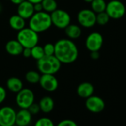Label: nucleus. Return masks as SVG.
<instances>
[{
    "mask_svg": "<svg viewBox=\"0 0 126 126\" xmlns=\"http://www.w3.org/2000/svg\"><path fill=\"white\" fill-rule=\"evenodd\" d=\"M54 56L62 64H71L77 59L79 50L71 39H61L54 44Z\"/></svg>",
    "mask_w": 126,
    "mask_h": 126,
    "instance_id": "1",
    "label": "nucleus"
},
{
    "mask_svg": "<svg viewBox=\"0 0 126 126\" xmlns=\"http://www.w3.org/2000/svg\"><path fill=\"white\" fill-rule=\"evenodd\" d=\"M51 25L52 22L50 15L47 12H35L30 18L29 28L38 33L47 31Z\"/></svg>",
    "mask_w": 126,
    "mask_h": 126,
    "instance_id": "2",
    "label": "nucleus"
},
{
    "mask_svg": "<svg viewBox=\"0 0 126 126\" xmlns=\"http://www.w3.org/2000/svg\"><path fill=\"white\" fill-rule=\"evenodd\" d=\"M38 71L42 74H55L61 68L62 63L54 56H44L37 60Z\"/></svg>",
    "mask_w": 126,
    "mask_h": 126,
    "instance_id": "3",
    "label": "nucleus"
},
{
    "mask_svg": "<svg viewBox=\"0 0 126 126\" xmlns=\"http://www.w3.org/2000/svg\"><path fill=\"white\" fill-rule=\"evenodd\" d=\"M23 47L31 48L33 46L38 45L39 36L38 33L35 32L30 28H24L18 31L16 39Z\"/></svg>",
    "mask_w": 126,
    "mask_h": 126,
    "instance_id": "4",
    "label": "nucleus"
},
{
    "mask_svg": "<svg viewBox=\"0 0 126 126\" xmlns=\"http://www.w3.org/2000/svg\"><path fill=\"white\" fill-rule=\"evenodd\" d=\"M52 25L59 29H65L68 25L71 24V16L70 14L62 9H56L50 14Z\"/></svg>",
    "mask_w": 126,
    "mask_h": 126,
    "instance_id": "5",
    "label": "nucleus"
},
{
    "mask_svg": "<svg viewBox=\"0 0 126 126\" xmlns=\"http://www.w3.org/2000/svg\"><path fill=\"white\" fill-rule=\"evenodd\" d=\"M34 102V94L29 88H22L16 93V103L20 108L28 109Z\"/></svg>",
    "mask_w": 126,
    "mask_h": 126,
    "instance_id": "6",
    "label": "nucleus"
},
{
    "mask_svg": "<svg viewBox=\"0 0 126 126\" xmlns=\"http://www.w3.org/2000/svg\"><path fill=\"white\" fill-rule=\"evenodd\" d=\"M105 12L108 14L110 18L118 19L125 15V7L124 4L119 0H112L107 4Z\"/></svg>",
    "mask_w": 126,
    "mask_h": 126,
    "instance_id": "7",
    "label": "nucleus"
},
{
    "mask_svg": "<svg viewBox=\"0 0 126 126\" xmlns=\"http://www.w3.org/2000/svg\"><path fill=\"white\" fill-rule=\"evenodd\" d=\"M96 14L90 9L81 10L77 14V20L79 24L86 28H92L95 25Z\"/></svg>",
    "mask_w": 126,
    "mask_h": 126,
    "instance_id": "8",
    "label": "nucleus"
},
{
    "mask_svg": "<svg viewBox=\"0 0 126 126\" xmlns=\"http://www.w3.org/2000/svg\"><path fill=\"white\" fill-rule=\"evenodd\" d=\"M16 112L10 106L0 108V126H13L15 125Z\"/></svg>",
    "mask_w": 126,
    "mask_h": 126,
    "instance_id": "9",
    "label": "nucleus"
},
{
    "mask_svg": "<svg viewBox=\"0 0 126 126\" xmlns=\"http://www.w3.org/2000/svg\"><path fill=\"white\" fill-rule=\"evenodd\" d=\"M41 88L47 92L55 91L59 86V82L54 74H42L39 82Z\"/></svg>",
    "mask_w": 126,
    "mask_h": 126,
    "instance_id": "10",
    "label": "nucleus"
},
{
    "mask_svg": "<svg viewBox=\"0 0 126 126\" xmlns=\"http://www.w3.org/2000/svg\"><path fill=\"white\" fill-rule=\"evenodd\" d=\"M103 44V37L98 32H93L90 33L85 41V46L88 50L99 51Z\"/></svg>",
    "mask_w": 126,
    "mask_h": 126,
    "instance_id": "11",
    "label": "nucleus"
},
{
    "mask_svg": "<svg viewBox=\"0 0 126 126\" xmlns=\"http://www.w3.org/2000/svg\"><path fill=\"white\" fill-rule=\"evenodd\" d=\"M85 107L90 112L98 113L105 109V104L101 97L92 95L86 99Z\"/></svg>",
    "mask_w": 126,
    "mask_h": 126,
    "instance_id": "12",
    "label": "nucleus"
},
{
    "mask_svg": "<svg viewBox=\"0 0 126 126\" xmlns=\"http://www.w3.org/2000/svg\"><path fill=\"white\" fill-rule=\"evenodd\" d=\"M32 121V114L28 109L21 108L16 114L15 125L17 126H28Z\"/></svg>",
    "mask_w": 126,
    "mask_h": 126,
    "instance_id": "13",
    "label": "nucleus"
},
{
    "mask_svg": "<svg viewBox=\"0 0 126 126\" xmlns=\"http://www.w3.org/2000/svg\"><path fill=\"white\" fill-rule=\"evenodd\" d=\"M34 13L35 11L33 9V4L28 2V0H25L18 5L17 14L25 19H30Z\"/></svg>",
    "mask_w": 126,
    "mask_h": 126,
    "instance_id": "14",
    "label": "nucleus"
},
{
    "mask_svg": "<svg viewBox=\"0 0 126 126\" xmlns=\"http://www.w3.org/2000/svg\"><path fill=\"white\" fill-rule=\"evenodd\" d=\"M94 92V85L88 82H84L79 84L77 89V93L79 96L81 98L87 99L89 96H92Z\"/></svg>",
    "mask_w": 126,
    "mask_h": 126,
    "instance_id": "15",
    "label": "nucleus"
},
{
    "mask_svg": "<svg viewBox=\"0 0 126 126\" xmlns=\"http://www.w3.org/2000/svg\"><path fill=\"white\" fill-rule=\"evenodd\" d=\"M23 48V46L17 39L10 40L5 45V50L7 53L11 56H19L22 54Z\"/></svg>",
    "mask_w": 126,
    "mask_h": 126,
    "instance_id": "16",
    "label": "nucleus"
},
{
    "mask_svg": "<svg viewBox=\"0 0 126 126\" xmlns=\"http://www.w3.org/2000/svg\"><path fill=\"white\" fill-rule=\"evenodd\" d=\"M39 105L41 111L45 113H50L54 108V101L52 97L45 96L39 100Z\"/></svg>",
    "mask_w": 126,
    "mask_h": 126,
    "instance_id": "17",
    "label": "nucleus"
},
{
    "mask_svg": "<svg viewBox=\"0 0 126 126\" xmlns=\"http://www.w3.org/2000/svg\"><path fill=\"white\" fill-rule=\"evenodd\" d=\"M6 86L10 91L13 93H18L23 88V82L19 78L12 77L7 80Z\"/></svg>",
    "mask_w": 126,
    "mask_h": 126,
    "instance_id": "18",
    "label": "nucleus"
},
{
    "mask_svg": "<svg viewBox=\"0 0 126 126\" xmlns=\"http://www.w3.org/2000/svg\"><path fill=\"white\" fill-rule=\"evenodd\" d=\"M65 33L70 39H77L80 37L82 34V30L80 27L75 24L68 25L65 29Z\"/></svg>",
    "mask_w": 126,
    "mask_h": 126,
    "instance_id": "19",
    "label": "nucleus"
},
{
    "mask_svg": "<svg viewBox=\"0 0 126 126\" xmlns=\"http://www.w3.org/2000/svg\"><path fill=\"white\" fill-rule=\"evenodd\" d=\"M9 25L11 28L19 31L25 28V19L18 14L13 15L9 19Z\"/></svg>",
    "mask_w": 126,
    "mask_h": 126,
    "instance_id": "20",
    "label": "nucleus"
},
{
    "mask_svg": "<svg viewBox=\"0 0 126 126\" xmlns=\"http://www.w3.org/2000/svg\"><path fill=\"white\" fill-rule=\"evenodd\" d=\"M91 10L96 13H101L105 11L107 3L105 2V0H92L91 2Z\"/></svg>",
    "mask_w": 126,
    "mask_h": 126,
    "instance_id": "21",
    "label": "nucleus"
},
{
    "mask_svg": "<svg viewBox=\"0 0 126 126\" xmlns=\"http://www.w3.org/2000/svg\"><path fill=\"white\" fill-rule=\"evenodd\" d=\"M43 11L48 14H51L53 11L57 9L58 5L56 0H42V1Z\"/></svg>",
    "mask_w": 126,
    "mask_h": 126,
    "instance_id": "22",
    "label": "nucleus"
},
{
    "mask_svg": "<svg viewBox=\"0 0 126 126\" xmlns=\"http://www.w3.org/2000/svg\"><path fill=\"white\" fill-rule=\"evenodd\" d=\"M40 76L39 72L36 71H29L25 74V79L31 84H36L39 82Z\"/></svg>",
    "mask_w": 126,
    "mask_h": 126,
    "instance_id": "23",
    "label": "nucleus"
},
{
    "mask_svg": "<svg viewBox=\"0 0 126 126\" xmlns=\"http://www.w3.org/2000/svg\"><path fill=\"white\" fill-rule=\"evenodd\" d=\"M45 56L43 47H41L38 45L31 47V57H33L36 61L40 59Z\"/></svg>",
    "mask_w": 126,
    "mask_h": 126,
    "instance_id": "24",
    "label": "nucleus"
},
{
    "mask_svg": "<svg viewBox=\"0 0 126 126\" xmlns=\"http://www.w3.org/2000/svg\"><path fill=\"white\" fill-rule=\"evenodd\" d=\"M110 17L105 11L96 14V22L99 25H105L109 22Z\"/></svg>",
    "mask_w": 126,
    "mask_h": 126,
    "instance_id": "25",
    "label": "nucleus"
},
{
    "mask_svg": "<svg viewBox=\"0 0 126 126\" xmlns=\"http://www.w3.org/2000/svg\"><path fill=\"white\" fill-rule=\"evenodd\" d=\"M34 126H55V125L50 118L42 117L35 122Z\"/></svg>",
    "mask_w": 126,
    "mask_h": 126,
    "instance_id": "26",
    "label": "nucleus"
},
{
    "mask_svg": "<svg viewBox=\"0 0 126 126\" xmlns=\"http://www.w3.org/2000/svg\"><path fill=\"white\" fill-rule=\"evenodd\" d=\"M44 53L45 56H53L54 55L55 47L53 43H47L43 47Z\"/></svg>",
    "mask_w": 126,
    "mask_h": 126,
    "instance_id": "27",
    "label": "nucleus"
},
{
    "mask_svg": "<svg viewBox=\"0 0 126 126\" xmlns=\"http://www.w3.org/2000/svg\"><path fill=\"white\" fill-rule=\"evenodd\" d=\"M56 126H78L77 122L71 119H63L60 121Z\"/></svg>",
    "mask_w": 126,
    "mask_h": 126,
    "instance_id": "28",
    "label": "nucleus"
},
{
    "mask_svg": "<svg viewBox=\"0 0 126 126\" xmlns=\"http://www.w3.org/2000/svg\"><path fill=\"white\" fill-rule=\"evenodd\" d=\"M28 109V110L31 112V113L32 115H36V114L39 113V111H41L39 103L37 104V103H35V102H33Z\"/></svg>",
    "mask_w": 126,
    "mask_h": 126,
    "instance_id": "29",
    "label": "nucleus"
},
{
    "mask_svg": "<svg viewBox=\"0 0 126 126\" xmlns=\"http://www.w3.org/2000/svg\"><path fill=\"white\" fill-rule=\"evenodd\" d=\"M7 92L5 88L2 86H0V104H2L6 99Z\"/></svg>",
    "mask_w": 126,
    "mask_h": 126,
    "instance_id": "30",
    "label": "nucleus"
},
{
    "mask_svg": "<svg viewBox=\"0 0 126 126\" xmlns=\"http://www.w3.org/2000/svg\"><path fill=\"white\" fill-rule=\"evenodd\" d=\"M22 54L25 58H29L31 56V48L29 47H24L22 52Z\"/></svg>",
    "mask_w": 126,
    "mask_h": 126,
    "instance_id": "31",
    "label": "nucleus"
},
{
    "mask_svg": "<svg viewBox=\"0 0 126 126\" xmlns=\"http://www.w3.org/2000/svg\"><path fill=\"white\" fill-rule=\"evenodd\" d=\"M33 9H34V11L35 12H41V11H43L42 2H38V3L33 4Z\"/></svg>",
    "mask_w": 126,
    "mask_h": 126,
    "instance_id": "32",
    "label": "nucleus"
},
{
    "mask_svg": "<svg viewBox=\"0 0 126 126\" xmlns=\"http://www.w3.org/2000/svg\"><path fill=\"white\" fill-rule=\"evenodd\" d=\"M99 57V51H91V58L93 59H97Z\"/></svg>",
    "mask_w": 126,
    "mask_h": 126,
    "instance_id": "33",
    "label": "nucleus"
},
{
    "mask_svg": "<svg viewBox=\"0 0 126 126\" xmlns=\"http://www.w3.org/2000/svg\"><path fill=\"white\" fill-rule=\"evenodd\" d=\"M10 1H11L13 4L19 5V4H21L22 2H23L24 1H25V0H10Z\"/></svg>",
    "mask_w": 126,
    "mask_h": 126,
    "instance_id": "34",
    "label": "nucleus"
},
{
    "mask_svg": "<svg viewBox=\"0 0 126 126\" xmlns=\"http://www.w3.org/2000/svg\"><path fill=\"white\" fill-rule=\"evenodd\" d=\"M28 1L31 2L32 4H36V3H38V2H42V0H28Z\"/></svg>",
    "mask_w": 126,
    "mask_h": 126,
    "instance_id": "35",
    "label": "nucleus"
},
{
    "mask_svg": "<svg viewBox=\"0 0 126 126\" xmlns=\"http://www.w3.org/2000/svg\"><path fill=\"white\" fill-rule=\"evenodd\" d=\"M84 1H85V2H89V3H91L92 0H84Z\"/></svg>",
    "mask_w": 126,
    "mask_h": 126,
    "instance_id": "36",
    "label": "nucleus"
},
{
    "mask_svg": "<svg viewBox=\"0 0 126 126\" xmlns=\"http://www.w3.org/2000/svg\"><path fill=\"white\" fill-rule=\"evenodd\" d=\"M2 11V7H1V5H0V11Z\"/></svg>",
    "mask_w": 126,
    "mask_h": 126,
    "instance_id": "37",
    "label": "nucleus"
},
{
    "mask_svg": "<svg viewBox=\"0 0 126 126\" xmlns=\"http://www.w3.org/2000/svg\"><path fill=\"white\" fill-rule=\"evenodd\" d=\"M13 126H17V125H14Z\"/></svg>",
    "mask_w": 126,
    "mask_h": 126,
    "instance_id": "38",
    "label": "nucleus"
}]
</instances>
